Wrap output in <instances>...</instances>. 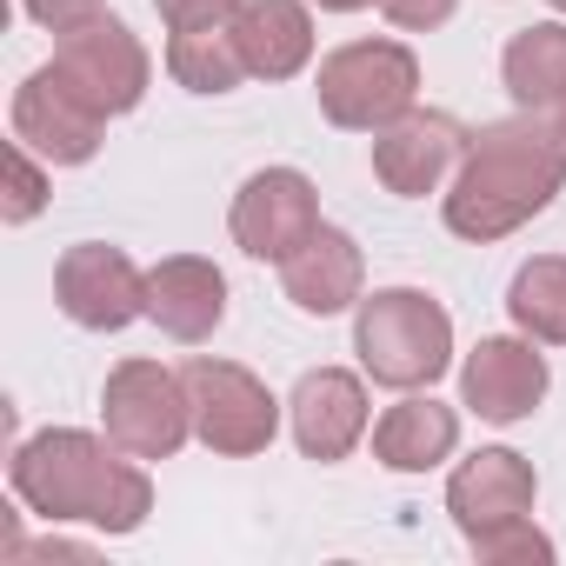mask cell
<instances>
[{
    "instance_id": "obj_21",
    "label": "cell",
    "mask_w": 566,
    "mask_h": 566,
    "mask_svg": "<svg viewBox=\"0 0 566 566\" xmlns=\"http://www.w3.org/2000/svg\"><path fill=\"white\" fill-rule=\"evenodd\" d=\"M167 74L187 87V94H233L247 81V61H240V41L233 28H187L167 41Z\"/></svg>"
},
{
    "instance_id": "obj_11",
    "label": "cell",
    "mask_w": 566,
    "mask_h": 566,
    "mask_svg": "<svg viewBox=\"0 0 566 566\" xmlns=\"http://www.w3.org/2000/svg\"><path fill=\"white\" fill-rule=\"evenodd\" d=\"M467 140H473V134H467L453 114L413 107V114H400L394 127L374 134V174H380L400 200H420V193H433V187L460 167Z\"/></svg>"
},
{
    "instance_id": "obj_4",
    "label": "cell",
    "mask_w": 566,
    "mask_h": 566,
    "mask_svg": "<svg viewBox=\"0 0 566 566\" xmlns=\"http://www.w3.org/2000/svg\"><path fill=\"white\" fill-rule=\"evenodd\" d=\"M321 114L334 127H354V134H380L394 127L400 114H413V94H420V61L400 48V41H347L340 54L321 61Z\"/></svg>"
},
{
    "instance_id": "obj_10",
    "label": "cell",
    "mask_w": 566,
    "mask_h": 566,
    "mask_svg": "<svg viewBox=\"0 0 566 566\" xmlns=\"http://www.w3.org/2000/svg\"><path fill=\"white\" fill-rule=\"evenodd\" d=\"M101 127H107V114H94L74 87H67V74L48 61V67H34L28 81H21V94H14V140H28L48 167H81V160H94L101 154Z\"/></svg>"
},
{
    "instance_id": "obj_28",
    "label": "cell",
    "mask_w": 566,
    "mask_h": 566,
    "mask_svg": "<svg viewBox=\"0 0 566 566\" xmlns=\"http://www.w3.org/2000/svg\"><path fill=\"white\" fill-rule=\"evenodd\" d=\"M553 134H559V140H566V101H559V107H553Z\"/></svg>"
},
{
    "instance_id": "obj_19",
    "label": "cell",
    "mask_w": 566,
    "mask_h": 566,
    "mask_svg": "<svg viewBox=\"0 0 566 566\" xmlns=\"http://www.w3.org/2000/svg\"><path fill=\"white\" fill-rule=\"evenodd\" d=\"M500 74H506V94L526 114H553L566 101V28L559 21H539V28L513 34Z\"/></svg>"
},
{
    "instance_id": "obj_29",
    "label": "cell",
    "mask_w": 566,
    "mask_h": 566,
    "mask_svg": "<svg viewBox=\"0 0 566 566\" xmlns=\"http://www.w3.org/2000/svg\"><path fill=\"white\" fill-rule=\"evenodd\" d=\"M553 8H559V14H566V0H553Z\"/></svg>"
},
{
    "instance_id": "obj_17",
    "label": "cell",
    "mask_w": 566,
    "mask_h": 566,
    "mask_svg": "<svg viewBox=\"0 0 566 566\" xmlns=\"http://www.w3.org/2000/svg\"><path fill=\"white\" fill-rule=\"evenodd\" d=\"M227 28H233L240 61H247L253 81H287L314 54V21H307L301 0H240Z\"/></svg>"
},
{
    "instance_id": "obj_15",
    "label": "cell",
    "mask_w": 566,
    "mask_h": 566,
    "mask_svg": "<svg viewBox=\"0 0 566 566\" xmlns=\"http://www.w3.org/2000/svg\"><path fill=\"white\" fill-rule=\"evenodd\" d=\"M147 321H160V334L200 347L220 321H227V280L213 260L200 253H174L147 273Z\"/></svg>"
},
{
    "instance_id": "obj_5",
    "label": "cell",
    "mask_w": 566,
    "mask_h": 566,
    "mask_svg": "<svg viewBox=\"0 0 566 566\" xmlns=\"http://www.w3.org/2000/svg\"><path fill=\"white\" fill-rule=\"evenodd\" d=\"M101 413H107V440L134 460H174L193 433V400H187V380L167 374L160 360H120L107 374V394H101Z\"/></svg>"
},
{
    "instance_id": "obj_8",
    "label": "cell",
    "mask_w": 566,
    "mask_h": 566,
    "mask_svg": "<svg viewBox=\"0 0 566 566\" xmlns=\"http://www.w3.org/2000/svg\"><path fill=\"white\" fill-rule=\"evenodd\" d=\"M227 227H233V247H240V253L280 266V260H294L327 220H321V193H314L307 174H294V167H266V174H253V180L233 193Z\"/></svg>"
},
{
    "instance_id": "obj_7",
    "label": "cell",
    "mask_w": 566,
    "mask_h": 566,
    "mask_svg": "<svg viewBox=\"0 0 566 566\" xmlns=\"http://www.w3.org/2000/svg\"><path fill=\"white\" fill-rule=\"evenodd\" d=\"M54 67L67 74V87L94 107V114H134L140 94H147V48L127 34V21H114L107 8L81 28L61 34L54 48Z\"/></svg>"
},
{
    "instance_id": "obj_2",
    "label": "cell",
    "mask_w": 566,
    "mask_h": 566,
    "mask_svg": "<svg viewBox=\"0 0 566 566\" xmlns=\"http://www.w3.org/2000/svg\"><path fill=\"white\" fill-rule=\"evenodd\" d=\"M8 473H14V493L41 520H87L101 533H134L154 506L147 467L81 427H48V433L21 440Z\"/></svg>"
},
{
    "instance_id": "obj_13",
    "label": "cell",
    "mask_w": 566,
    "mask_h": 566,
    "mask_svg": "<svg viewBox=\"0 0 566 566\" xmlns=\"http://www.w3.org/2000/svg\"><path fill=\"white\" fill-rule=\"evenodd\" d=\"M460 394L480 420L513 427L546 400V360L533 354V340H480L460 367Z\"/></svg>"
},
{
    "instance_id": "obj_22",
    "label": "cell",
    "mask_w": 566,
    "mask_h": 566,
    "mask_svg": "<svg viewBox=\"0 0 566 566\" xmlns=\"http://www.w3.org/2000/svg\"><path fill=\"white\" fill-rule=\"evenodd\" d=\"M41 207H48V174H41V160H34L28 140H8V200H0V220L28 227Z\"/></svg>"
},
{
    "instance_id": "obj_12",
    "label": "cell",
    "mask_w": 566,
    "mask_h": 566,
    "mask_svg": "<svg viewBox=\"0 0 566 566\" xmlns=\"http://www.w3.org/2000/svg\"><path fill=\"white\" fill-rule=\"evenodd\" d=\"M533 467L513 453V447H480L473 460H460V473L447 480V506L460 520L467 539L493 533V526H513L533 513Z\"/></svg>"
},
{
    "instance_id": "obj_27",
    "label": "cell",
    "mask_w": 566,
    "mask_h": 566,
    "mask_svg": "<svg viewBox=\"0 0 566 566\" xmlns=\"http://www.w3.org/2000/svg\"><path fill=\"white\" fill-rule=\"evenodd\" d=\"M327 14H354V8H374V0H321Z\"/></svg>"
},
{
    "instance_id": "obj_23",
    "label": "cell",
    "mask_w": 566,
    "mask_h": 566,
    "mask_svg": "<svg viewBox=\"0 0 566 566\" xmlns=\"http://www.w3.org/2000/svg\"><path fill=\"white\" fill-rule=\"evenodd\" d=\"M473 553H480V559H553V539H546V533L533 526V513H526V520H513V526L480 533Z\"/></svg>"
},
{
    "instance_id": "obj_1",
    "label": "cell",
    "mask_w": 566,
    "mask_h": 566,
    "mask_svg": "<svg viewBox=\"0 0 566 566\" xmlns=\"http://www.w3.org/2000/svg\"><path fill=\"white\" fill-rule=\"evenodd\" d=\"M566 187V140L553 127L526 120H493L467 140L453 187H447V227L460 240H506L513 227H526L533 213L553 207V193Z\"/></svg>"
},
{
    "instance_id": "obj_14",
    "label": "cell",
    "mask_w": 566,
    "mask_h": 566,
    "mask_svg": "<svg viewBox=\"0 0 566 566\" xmlns=\"http://www.w3.org/2000/svg\"><path fill=\"white\" fill-rule=\"evenodd\" d=\"M287 413H294V440L307 460H347L367 433V387L347 367H314L301 374Z\"/></svg>"
},
{
    "instance_id": "obj_16",
    "label": "cell",
    "mask_w": 566,
    "mask_h": 566,
    "mask_svg": "<svg viewBox=\"0 0 566 566\" xmlns=\"http://www.w3.org/2000/svg\"><path fill=\"white\" fill-rule=\"evenodd\" d=\"M360 280H367V260L354 247V233L340 227H321L294 260H280V287H287V301L301 314H347L360 301Z\"/></svg>"
},
{
    "instance_id": "obj_24",
    "label": "cell",
    "mask_w": 566,
    "mask_h": 566,
    "mask_svg": "<svg viewBox=\"0 0 566 566\" xmlns=\"http://www.w3.org/2000/svg\"><path fill=\"white\" fill-rule=\"evenodd\" d=\"M154 8H160V21H167L174 34H187V28H220V21H233L240 0H154Z\"/></svg>"
},
{
    "instance_id": "obj_25",
    "label": "cell",
    "mask_w": 566,
    "mask_h": 566,
    "mask_svg": "<svg viewBox=\"0 0 566 566\" xmlns=\"http://www.w3.org/2000/svg\"><path fill=\"white\" fill-rule=\"evenodd\" d=\"M453 8L460 0H380V14L394 28H407V34H433L440 21H453Z\"/></svg>"
},
{
    "instance_id": "obj_9",
    "label": "cell",
    "mask_w": 566,
    "mask_h": 566,
    "mask_svg": "<svg viewBox=\"0 0 566 566\" xmlns=\"http://www.w3.org/2000/svg\"><path fill=\"white\" fill-rule=\"evenodd\" d=\"M54 301L74 327L87 334H120L127 321L147 314V273L120 253V247H67L61 266H54Z\"/></svg>"
},
{
    "instance_id": "obj_3",
    "label": "cell",
    "mask_w": 566,
    "mask_h": 566,
    "mask_svg": "<svg viewBox=\"0 0 566 566\" xmlns=\"http://www.w3.org/2000/svg\"><path fill=\"white\" fill-rule=\"evenodd\" d=\"M354 354L360 367L394 387V394H420L447 374L453 360V321L433 294L420 287H380L360 301V321H354Z\"/></svg>"
},
{
    "instance_id": "obj_20",
    "label": "cell",
    "mask_w": 566,
    "mask_h": 566,
    "mask_svg": "<svg viewBox=\"0 0 566 566\" xmlns=\"http://www.w3.org/2000/svg\"><path fill=\"white\" fill-rule=\"evenodd\" d=\"M506 314H513L520 334H533L546 347H566V253H533L513 273Z\"/></svg>"
},
{
    "instance_id": "obj_26",
    "label": "cell",
    "mask_w": 566,
    "mask_h": 566,
    "mask_svg": "<svg viewBox=\"0 0 566 566\" xmlns=\"http://www.w3.org/2000/svg\"><path fill=\"white\" fill-rule=\"evenodd\" d=\"M21 8H28L41 28L67 34V28H81V21H94V14H101V0H21Z\"/></svg>"
},
{
    "instance_id": "obj_18",
    "label": "cell",
    "mask_w": 566,
    "mask_h": 566,
    "mask_svg": "<svg viewBox=\"0 0 566 566\" xmlns=\"http://www.w3.org/2000/svg\"><path fill=\"white\" fill-rule=\"evenodd\" d=\"M453 447H460V413L440 407L433 394H407V400L387 407L380 427H374V460L394 467V473H427V467H440Z\"/></svg>"
},
{
    "instance_id": "obj_6",
    "label": "cell",
    "mask_w": 566,
    "mask_h": 566,
    "mask_svg": "<svg viewBox=\"0 0 566 566\" xmlns=\"http://www.w3.org/2000/svg\"><path fill=\"white\" fill-rule=\"evenodd\" d=\"M180 380H187V400H193V433H200L213 453L247 460V453H266V447H273V433H280V400H273L247 367L200 354V360L180 367Z\"/></svg>"
}]
</instances>
